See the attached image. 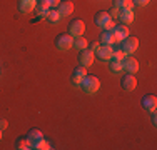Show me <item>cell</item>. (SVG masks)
Masks as SVG:
<instances>
[{
  "label": "cell",
  "mask_w": 157,
  "mask_h": 150,
  "mask_svg": "<svg viewBox=\"0 0 157 150\" xmlns=\"http://www.w3.org/2000/svg\"><path fill=\"white\" fill-rule=\"evenodd\" d=\"M112 50H114V47L112 45H100L99 50L95 52L97 58L102 60V62H107V60L112 58Z\"/></svg>",
  "instance_id": "obj_9"
},
{
  "label": "cell",
  "mask_w": 157,
  "mask_h": 150,
  "mask_svg": "<svg viewBox=\"0 0 157 150\" xmlns=\"http://www.w3.org/2000/svg\"><path fill=\"white\" fill-rule=\"evenodd\" d=\"M50 9H52V7H50V3H48L47 0H37L35 12H37V15H39L40 18H45Z\"/></svg>",
  "instance_id": "obj_10"
},
{
  "label": "cell",
  "mask_w": 157,
  "mask_h": 150,
  "mask_svg": "<svg viewBox=\"0 0 157 150\" xmlns=\"http://www.w3.org/2000/svg\"><path fill=\"white\" fill-rule=\"evenodd\" d=\"M99 43L100 45H114L110 30H102V33L99 35Z\"/></svg>",
  "instance_id": "obj_17"
},
{
  "label": "cell",
  "mask_w": 157,
  "mask_h": 150,
  "mask_svg": "<svg viewBox=\"0 0 157 150\" xmlns=\"http://www.w3.org/2000/svg\"><path fill=\"white\" fill-rule=\"evenodd\" d=\"M119 18H121V24L129 25L130 22H134V10H119Z\"/></svg>",
  "instance_id": "obj_16"
},
{
  "label": "cell",
  "mask_w": 157,
  "mask_h": 150,
  "mask_svg": "<svg viewBox=\"0 0 157 150\" xmlns=\"http://www.w3.org/2000/svg\"><path fill=\"white\" fill-rule=\"evenodd\" d=\"M140 103H142V108H145V110H155V107H157V97L155 95H144L142 97V100H140Z\"/></svg>",
  "instance_id": "obj_12"
},
{
  "label": "cell",
  "mask_w": 157,
  "mask_h": 150,
  "mask_svg": "<svg viewBox=\"0 0 157 150\" xmlns=\"http://www.w3.org/2000/svg\"><path fill=\"white\" fill-rule=\"evenodd\" d=\"M122 67H124L125 72L129 73H136L139 70V62L132 57V55H125V58L122 60Z\"/></svg>",
  "instance_id": "obj_8"
},
{
  "label": "cell",
  "mask_w": 157,
  "mask_h": 150,
  "mask_svg": "<svg viewBox=\"0 0 157 150\" xmlns=\"http://www.w3.org/2000/svg\"><path fill=\"white\" fill-rule=\"evenodd\" d=\"M2 135H3V133H2V129H0V140H2Z\"/></svg>",
  "instance_id": "obj_34"
},
{
  "label": "cell",
  "mask_w": 157,
  "mask_h": 150,
  "mask_svg": "<svg viewBox=\"0 0 157 150\" xmlns=\"http://www.w3.org/2000/svg\"><path fill=\"white\" fill-rule=\"evenodd\" d=\"M109 13H110V17H119V9H112V12Z\"/></svg>",
  "instance_id": "obj_33"
},
{
  "label": "cell",
  "mask_w": 157,
  "mask_h": 150,
  "mask_svg": "<svg viewBox=\"0 0 157 150\" xmlns=\"http://www.w3.org/2000/svg\"><path fill=\"white\" fill-rule=\"evenodd\" d=\"M151 122L154 123V125L157 123V114H155V110H151Z\"/></svg>",
  "instance_id": "obj_28"
},
{
  "label": "cell",
  "mask_w": 157,
  "mask_h": 150,
  "mask_svg": "<svg viewBox=\"0 0 157 150\" xmlns=\"http://www.w3.org/2000/svg\"><path fill=\"white\" fill-rule=\"evenodd\" d=\"M114 25H115V24H114V20H110L109 24H107L105 27H104V30H112V28H114Z\"/></svg>",
  "instance_id": "obj_31"
},
{
  "label": "cell",
  "mask_w": 157,
  "mask_h": 150,
  "mask_svg": "<svg viewBox=\"0 0 157 150\" xmlns=\"http://www.w3.org/2000/svg\"><path fill=\"white\" fill-rule=\"evenodd\" d=\"M7 127H9V123H7V120L5 118H0V129H7Z\"/></svg>",
  "instance_id": "obj_29"
},
{
  "label": "cell",
  "mask_w": 157,
  "mask_h": 150,
  "mask_svg": "<svg viewBox=\"0 0 157 150\" xmlns=\"http://www.w3.org/2000/svg\"><path fill=\"white\" fill-rule=\"evenodd\" d=\"M74 43V37L70 35V33H59L57 37H55V45H57L59 50H69L70 47H72Z\"/></svg>",
  "instance_id": "obj_4"
},
{
  "label": "cell",
  "mask_w": 157,
  "mask_h": 150,
  "mask_svg": "<svg viewBox=\"0 0 157 150\" xmlns=\"http://www.w3.org/2000/svg\"><path fill=\"white\" fill-rule=\"evenodd\" d=\"M112 20V17H110V13L109 12H105V10H100L99 13L95 15V18H94V22H95V25L97 27H105L107 24Z\"/></svg>",
  "instance_id": "obj_11"
},
{
  "label": "cell",
  "mask_w": 157,
  "mask_h": 150,
  "mask_svg": "<svg viewBox=\"0 0 157 150\" xmlns=\"http://www.w3.org/2000/svg\"><path fill=\"white\" fill-rule=\"evenodd\" d=\"M110 72L112 73H121V70H124L122 67V60H115V58H110Z\"/></svg>",
  "instance_id": "obj_21"
},
{
  "label": "cell",
  "mask_w": 157,
  "mask_h": 150,
  "mask_svg": "<svg viewBox=\"0 0 157 150\" xmlns=\"http://www.w3.org/2000/svg\"><path fill=\"white\" fill-rule=\"evenodd\" d=\"M134 2V5H139V7H144V5H147L151 0H132Z\"/></svg>",
  "instance_id": "obj_26"
},
{
  "label": "cell",
  "mask_w": 157,
  "mask_h": 150,
  "mask_svg": "<svg viewBox=\"0 0 157 150\" xmlns=\"http://www.w3.org/2000/svg\"><path fill=\"white\" fill-rule=\"evenodd\" d=\"M32 148H37V150H48V148H52V147H50V144H48L45 138H40L39 142H35V144L32 145Z\"/></svg>",
  "instance_id": "obj_23"
},
{
  "label": "cell",
  "mask_w": 157,
  "mask_h": 150,
  "mask_svg": "<svg viewBox=\"0 0 157 150\" xmlns=\"http://www.w3.org/2000/svg\"><path fill=\"white\" fill-rule=\"evenodd\" d=\"M80 87H82V90H84L85 93L94 95L97 90H99V87H100V80L95 77V75H85L84 80H82V84H80Z\"/></svg>",
  "instance_id": "obj_1"
},
{
  "label": "cell",
  "mask_w": 157,
  "mask_h": 150,
  "mask_svg": "<svg viewBox=\"0 0 157 150\" xmlns=\"http://www.w3.org/2000/svg\"><path fill=\"white\" fill-rule=\"evenodd\" d=\"M15 148H18V150H29V148H32V142L29 140L27 137H18L15 140Z\"/></svg>",
  "instance_id": "obj_18"
},
{
  "label": "cell",
  "mask_w": 157,
  "mask_h": 150,
  "mask_svg": "<svg viewBox=\"0 0 157 150\" xmlns=\"http://www.w3.org/2000/svg\"><path fill=\"white\" fill-rule=\"evenodd\" d=\"M72 47H75L77 50H84V48L89 47V42H87V39H84V35H80V37H75V39H74Z\"/></svg>",
  "instance_id": "obj_20"
},
{
  "label": "cell",
  "mask_w": 157,
  "mask_h": 150,
  "mask_svg": "<svg viewBox=\"0 0 157 150\" xmlns=\"http://www.w3.org/2000/svg\"><path fill=\"white\" fill-rule=\"evenodd\" d=\"M59 13H60V17H67V15H70L74 12V3L69 2V0H65V2H60L59 3Z\"/></svg>",
  "instance_id": "obj_15"
},
{
  "label": "cell",
  "mask_w": 157,
  "mask_h": 150,
  "mask_svg": "<svg viewBox=\"0 0 157 150\" xmlns=\"http://www.w3.org/2000/svg\"><path fill=\"white\" fill-rule=\"evenodd\" d=\"M122 2H124V0H114V9H119V10H121Z\"/></svg>",
  "instance_id": "obj_30"
},
{
  "label": "cell",
  "mask_w": 157,
  "mask_h": 150,
  "mask_svg": "<svg viewBox=\"0 0 157 150\" xmlns=\"http://www.w3.org/2000/svg\"><path fill=\"white\" fill-rule=\"evenodd\" d=\"M48 3H50V7H57L59 3H60V0H47Z\"/></svg>",
  "instance_id": "obj_32"
},
{
  "label": "cell",
  "mask_w": 157,
  "mask_h": 150,
  "mask_svg": "<svg viewBox=\"0 0 157 150\" xmlns=\"http://www.w3.org/2000/svg\"><path fill=\"white\" fill-rule=\"evenodd\" d=\"M85 75H87V72H85V67H82V65H80V67H77V69L72 72V78H70V80H72V84H74V85L80 87V84H82V80H84Z\"/></svg>",
  "instance_id": "obj_13"
},
{
  "label": "cell",
  "mask_w": 157,
  "mask_h": 150,
  "mask_svg": "<svg viewBox=\"0 0 157 150\" xmlns=\"http://www.w3.org/2000/svg\"><path fill=\"white\" fill-rule=\"evenodd\" d=\"M27 138L32 142V145H33L35 142H39L40 138H44V133L40 132L39 129H30V130H29V133H27Z\"/></svg>",
  "instance_id": "obj_19"
},
{
  "label": "cell",
  "mask_w": 157,
  "mask_h": 150,
  "mask_svg": "<svg viewBox=\"0 0 157 150\" xmlns=\"http://www.w3.org/2000/svg\"><path fill=\"white\" fill-rule=\"evenodd\" d=\"M99 47H100V43H99V42H94V43L90 45V48H89V50H90L92 54H95V52L99 50Z\"/></svg>",
  "instance_id": "obj_27"
},
{
  "label": "cell",
  "mask_w": 157,
  "mask_h": 150,
  "mask_svg": "<svg viewBox=\"0 0 157 150\" xmlns=\"http://www.w3.org/2000/svg\"><path fill=\"white\" fill-rule=\"evenodd\" d=\"M121 85H122V88H124V90H127V92H132V90L137 87V78H136V75L127 72L124 77L121 78Z\"/></svg>",
  "instance_id": "obj_6"
},
{
  "label": "cell",
  "mask_w": 157,
  "mask_h": 150,
  "mask_svg": "<svg viewBox=\"0 0 157 150\" xmlns=\"http://www.w3.org/2000/svg\"><path fill=\"white\" fill-rule=\"evenodd\" d=\"M112 58H115V60H124V58H125L124 50H122L121 47L114 48V50H112Z\"/></svg>",
  "instance_id": "obj_24"
},
{
  "label": "cell",
  "mask_w": 157,
  "mask_h": 150,
  "mask_svg": "<svg viewBox=\"0 0 157 150\" xmlns=\"http://www.w3.org/2000/svg\"><path fill=\"white\" fill-rule=\"evenodd\" d=\"M45 18H47L48 22H50V24H57V22L60 20V13H59V10H57V9H50Z\"/></svg>",
  "instance_id": "obj_22"
},
{
  "label": "cell",
  "mask_w": 157,
  "mask_h": 150,
  "mask_svg": "<svg viewBox=\"0 0 157 150\" xmlns=\"http://www.w3.org/2000/svg\"><path fill=\"white\" fill-rule=\"evenodd\" d=\"M121 48L124 50L125 55L134 54V52L139 48V39H137V37H130V35L125 37V39L121 42Z\"/></svg>",
  "instance_id": "obj_3"
},
{
  "label": "cell",
  "mask_w": 157,
  "mask_h": 150,
  "mask_svg": "<svg viewBox=\"0 0 157 150\" xmlns=\"http://www.w3.org/2000/svg\"><path fill=\"white\" fill-rule=\"evenodd\" d=\"M121 9H124V10H132V9H134V2H132V0H124V2H122V5H121Z\"/></svg>",
  "instance_id": "obj_25"
},
{
  "label": "cell",
  "mask_w": 157,
  "mask_h": 150,
  "mask_svg": "<svg viewBox=\"0 0 157 150\" xmlns=\"http://www.w3.org/2000/svg\"><path fill=\"white\" fill-rule=\"evenodd\" d=\"M112 33V40L114 43H121L125 37H129V27L124 24H119V25H114V28L110 30Z\"/></svg>",
  "instance_id": "obj_2"
},
{
  "label": "cell",
  "mask_w": 157,
  "mask_h": 150,
  "mask_svg": "<svg viewBox=\"0 0 157 150\" xmlns=\"http://www.w3.org/2000/svg\"><path fill=\"white\" fill-rule=\"evenodd\" d=\"M84 30H85V24H84V20H80V18H75V20H72L69 24V33L74 37V39L84 35Z\"/></svg>",
  "instance_id": "obj_5"
},
{
  "label": "cell",
  "mask_w": 157,
  "mask_h": 150,
  "mask_svg": "<svg viewBox=\"0 0 157 150\" xmlns=\"http://www.w3.org/2000/svg\"><path fill=\"white\" fill-rule=\"evenodd\" d=\"M37 0H18V9L22 13H30L32 10H35Z\"/></svg>",
  "instance_id": "obj_14"
},
{
  "label": "cell",
  "mask_w": 157,
  "mask_h": 150,
  "mask_svg": "<svg viewBox=\"0 0 157 150\" xmlns=\"http://www.w3.org/2000/svg\"><path fill=\"white\" fill-rule=\"evenodd\" d=\"M78 62H80L82 67H90L94 63V54H92L89 48H84V50H78Z\"/></svg>",
  "instance_id": "obj_7"
}]
</instances>
